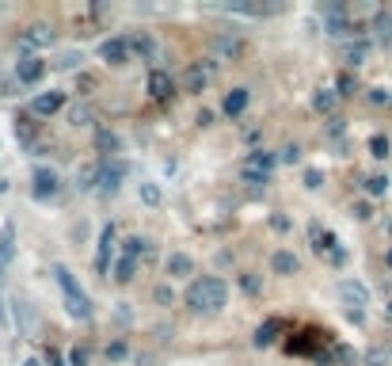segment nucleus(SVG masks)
I'll list each match as a JSON object with an SVG mask.
<instances>
[{"label": "nucleus", "instance_id": "1", "mask_svg": "<svg viewBox=\"0 0 392 366\" xmlns=\"http://www.w3.org/2000/svg\"><path fill=\"white\" fill-rule=\"evenodd\" d=\"M228 302V287L221 275H202L187 287V309L191 313H217Z\"/></svg>", "mask_w": 392, "mask_h": 366}, {"label": "nucleus", "instance_id": "2", "mask_svg": "<svg viewBox=\"0 0 392 366\" xmlns=\"http://www.w3.org/2000/svg\"><path fill=\"white\" fill-rule=\"evenodd\" d=\"M54 279H57V287H61V294H65V309H69L77 321H92V298L84 294V287H80L77 279H72L69 267H54Z\"/></svg>", "mask_w": 392, "mask_h": 366}, {"label": "nucleus", "instance_id": "3", "mask_svg": "<svg viewBox=\"0 0 392 366\" xmlns=\"http://www.w3.org/2000/svg\"><path fill=\"white\" fill-rule=\"evenodd\" d=\"M271 172H274V157H271V153H267V149L248 153V160H244V180H248L251 187L271 183Z\"/></svg>", "mask_w": 392, "mask_h": 366}, {"label": "nucleus", "instance_id": "4", "mask_svg": "<svg viewBox=\"0 0 392 366\" xmlns=\"http://www.w3.org/2000/svg\"><path fill=\"white\" fill-rule=\"evenodd\" d=\"M57 187H61V176H57L54 168H35V176H31V191H35V199H54Z\"/></svg>", "mask_w": 392, "mask_h": 366}, {"label": "nucleus", "instance_id": "5", "mask_svg": "<svg viewBox=\"0 0 392 366\" xmlns=\"http://www.w3.org/2000/svg\"><path fill=\"white\" fill-rule=\"evenodd\" d=\"M122 180H126V165H118V160H100V183L103 195H114L122 187Z\"/></svg>", "mask_w": 392, "mask_h": 366}, {"label": "nucleus", "instance_id": "6", "mask_svg": "<svg viewBox=\"0 0 392 366\" xmlns=\"http://www.w3.org/2000/svg\"><path fill=\"white\" fill-rule=\"evenodd\" d=\"M42 77H46V61L38 58V54H27V58L15 65V80H19V84H38Z\"/></svg>", "mask_w": 392, "mask_h": 366}, {"label": "nucleus", "instance_id": "7", "mask_svg": "<svg viewBox=\"0 0 392 366\" xmlns=\"http://www.w3.org/2000/svg\"><path fill=\"white\" fill-rule=\"evenodd\" d=\"M214 54H217V61H236V58L244 54V38L221 31V35L214 38Z\"/></svg>", "mask_w": 392, "mask_h": 366}, {"label": "nucleus", "instance_id": "8", "mask_svg": "<svg viewBox=\"0 0 392 366\" xmlns=\"http://www.w3.org/2000/svg\"><path fill=\"white\" fill-rule=\"evenodd\" d=\"M339 298H343L350 309H358V313H362V305H370V290H366L358 279H343V282H339Z\"/></svg>", "mask_w": 392, "mask_h": 366}, {"label": "nucleus", "instance_id": "9", "mask_svg": "<svg viewBox=\"0 0 392 366\" xmlns=\"http://www.w3.org/2000/svg\"><path fill=\"white\" fill-rule=\"evenodd\" d=\"M57 43V31L50 23H35V27H27V35H23V46H31V50H46V46Z\"/></svg>", "mask_w": 392, "mask_h": 366}, {"label": "nucleus", "instance_id": "10", "mask_svg": "<svg viewBox=\"0 0 392 366\" xmlns=\"http://www.w3.org/2000/svg\"><path fill=\"white\" fill-rule=\"evenodd\" d=\"M206 84H210V69L202 61H191L187 65V73H183V88L191 96H198V92H206Z\"/></svg>", "mask_w": 392, "mask_h": 366}, {"label": "nucleus", "instance_id": "11", "mask_svg": "<svg viewBox=\"0 0 392 366\" xmlns=\"http://www.w3.org/2000/svg\"><path fill=\"white\" fill-rule=\"evenodd\" d=\"M100 61H107V65H126V61H130V43H126V38H107V43L100 46Z\"/></svg>", "mask_w": 392, "mask_h": 366}, {"label": "nucleus", "instance_id": "12", "mask_svg": "<svg viewBox=\"0 0 392 366\" xmlns=\"http://www.w3.org/2000/svg\"><path fill=\"white\" fill-rule=\"evenodd\" d=\"M61 107H65V92H42V96H35V103H31V111H35L38 119L57 115Z\"/></svg>", "mask_w": 392, "mask_h": 366}, {"label": "nucleus", "instance_id": "13", "mask_svg": "<svg viewBox=\"0 0 392 366\" xmlns=\"http://www.w3.org/2000/svg\"><path fill=\"white\" fill-rule=\"evenodd\" d=\"M122 149V142H118V134L107 126H95V153H103V160H114V153Z\"/></svg>", "mask_w": 392, "mask_h": 366}, {"label": "nucleus", "instance_id": "14", "mask_svg": "<svg viewBox=\"0 0 392 366\" xmlns=\"http://www.w3.org/2000/svg\"><path fill=\"white\" fill-rule=\"evenodd\" d=\"M248 100H251L248 88H233V92H228L225 100H221V111H225L228 119H240L244 111H248Z\"/></svg>", "mask_w": 392, "mask_h": 366}, {"label": "nucleus", "instance_id": "15", "mask_svg": "<svg viewBox=\"0 0 392 366\" xmlns=\"http://www.w3.org/2000/svg\"><path fill=\"white\" fill-rule=\"evenodd\" d=\"M171 92H175L171 77H168L164 69H152V73H149V96H152V100H168Z\"/></svg>", "mask_w": 392, "mask_h": 366}, {"label": "nucleus", "instance_id": "16", "mask_svg": "<svg viewBox=\"0 0 392 366\" xmlns=\"http://www.w3.org/2000/svg\"><path fill=\"white\" fill-rule=\"evenodd\" d=\"M12 259H15V229L4 225V233H0V279H4V271L12 267Z\"/></svg>", "mask_w": 392, "mask_h": 366}, {"label": "nucleus", "instance_id": "17", "mask_svg": "<svg viewBox=\"0 0 392 366\" xmlns=\"http://www.w3.org/2000/svg\"><path fill=\"white\" fill-rule=\"evenodd\" d=\"M271 271H274V275H297V271H301V259L293 256V252L279 248V252L271 256Z\"/></svg>", "mask_w": 392, "mask_h": 366}, {"label": "nucleus", "instance_id": "18", "mask_svg": "<svg viewBox=\"0 0 392 366\" xmlns=\"http://www.w3.org/2000/svg\"><path fill=\"white\" fill-rule=\"evenodd\" d=\"M111 248H114V225H103V233H100V256H95V267H100V271H107V267H111Z\"/></svg>", "mask_w": 392, "mask_h": 366}, {"label": "nucleus", "instance_id": "19", "mask_svg": "<svg viewBox=\"0 0 392 366\" xmlns=\"http://www.w3.org/2000/svg\"><path fill=\"white\" fill-rule=\"evenodd\" d=\"M168 275L171 279H187V275H194V259L187 256V252H175V256L168 259Z\"/></svg>", "mask_w": 392, "mask_h": 366}, {"label": "nucleus", "instance_id": "20", "mask_svg": "<svg viewBox=\"0 0 392 366\" xmlns=\"http://www.w3.org/2000/svg\"><path fill=\"white\" fill-rule=\"evenodd\" d=\"M373 38H377L381 46H392V15L389 12L373 15Z\"/></svg>", "mask_w": 392, "mask_h": 366}, {"label": "nucleus", "instance_id": "21", "mask_svg": "<svg viewBox=\"0 0 392 366\" xmlns=\"http://www.w3.org/2000/svg\"><path fill=\"white\" fill-rule=\"evenodd\" d=\"M343 58H347V65H350V69H358V65H362L366 58H370V43H366V38H358V43H350L347 50H343Z\"/></svg>", "mask_w": 392, "mask_h": 366}, {"label": "nucleus", "instance_id": "22", "mask_svg": "<svg viewBox=\"0 0 392 366\" xmlns=\"http://www.w3.org/2000/svg\"><path fill=\"white\" fill-rule=\"evenodd\" d=\"M122 256H130V259H137V256H152V241H145V237H130L126 244H122Z\"/></svg>", "mask_w": 392, "mask_h": 366}, {"label": "nucleus", "instance_id": "23", "mask_svg": "<svg viewBox=\"0 0 392 366\" xmlns=\"http://www.w3.org/2000/svg\"><path fill=\"white\" fill-rule=\"evenodd\" d=\"M336 103H339V96L331 92V88H320V92L313 96V107L320 111V115H328V111H336Z\"/></svg>", "mask_w": 392, "mask_h": 366}, {"label": "nucleus", "instance_id": "24", "mask_svg": "<svg viewBox=\"0 0 392 366\" xmlns=\"http://www.w3.org/2000/svg\"><path fill=\"white\" fill-rule=\"evenodd\" d=\"M274 336H279V321L259 324V332H256V347H271V344H274Z\"/></svg>", "mask_w": 392, "mask_h": 366}, {"label": "nucleus", "instance_id": "25", "mask_svg": "<svg viewBox=\"0 0 392 366\" xmlns=\"http://www.w3.org/2000/svg\"><path fill=\"white\" fill-rule=\"evenodd\" d=\"M137 275V259H130V256H122L118 264H114V279L118 282H130Z\"/></svg>", "mask_w": 392, "mask_h": 366}, {"label": "nucleus", "instance_id": "26", "mask_svg": "<svg viewBox=\"0 0 392 366\" xmlns=\"http://www.w3.org/2000/svg\"><path fill=\"white\" fill-rule=\"evenodd\" d=\"M130 43V54H145V58H152V54H157V46H152V38L149 35H134V38H126Z\"/></svg>", "mask_w": 392, "mask_h": 366}, {"label": "nucleus", "instance_id": "27", "mask_svg": "<svg viewBox=\"0 0 392 366\" xmlns=\"http://www.w3.org/2000/svg\"><path fill=\"white\" fill-rule=\"evenodd\" d=\"M69 122H72V126H92V122H95V115H92V107H84V103H77V107L69 111Z\"/></svg>", "mask_w": 392, "mask_h": 366}, {"label": "nucleus", "instance_id": "28", "mask_svg": "<svg viewBox=\"0 0 392 366\" xmlns=\"http://www.w3.org/2000/svg\"><path fill=\"white\" fill-rule=\"evenodd\" d=\"M84 65V54L80 50H65L61 58H57V69H80Z\"/></svg>", "mask_w": 392, "mask_h": 366}, {"label": "nucleus", "instance_id": "29", "mask_svg": "<svg viewBox=\"0 0 392 366\" xmlns=\"http://www.w3.org/2000/svg\"><path fill=\"white\" fill-rule=\"evenodd\" d=\"M15 317H19V332L23 336H31V313H27V302H23V298H15Z\"/></svg>", "mask_w": 392, "mask_h": 366}, {"label": "nucleus", "instance_id": "30", "mask_svg": "<svg viewBox=\"0 0 392 366\" xmlns=\"http://www.w3.org/2000/svg\"><path fill=\"white\" fill-rule=\"evenodd\" d=\"M389 359L392 355L385 351V347H370V351H366V366H389Z\"/></svg>", "mask_w": 392, "mask_h": 366}, {"label": "nucleus", "instance_id": "31", "mask_svg": "<svg viewBox=\"0 0 392 366\" xmlns=\"http://www.w3.org/2000/svg\"><path fill=\"white\" fill-rule=\"evenodd\" d=\"M141 202L145 206H160V187L157 183H141Z\"/></svg>", "mask_w": 392, "mask_h": 366}, {"label": "nucleus", "instance_id": "32", "mask_svg": "<svg viewBox=\"0 0 392 366\" xmlns=\"http://www.w3.org/2000/svg\"><path fill=\"white\" fill-rule=\"evenodd\" d=\"M354 77L350 73H339V80H336V96H354Z\"/></svg>", "mask_w": 392, "mask_h": 366}, {"label": "nucleus", "instance_id": "33", "mask_svg": "<svg viewBox=\"0 0 392 366\" xmlns=\"http://www.w3.org/2000/svg\"><path fill=\"white\" fill-rule=\"evenodd\" d=\"M370 153H373L377 160H385V157H389V137H385V134H377V137L370 142Z\"/></svg>", "mask_w": 392, "mask_h": 366}, {"label": "nucleus", "instance_id": "34", "mask_svg": "<svg viewBox=\"0 0 392 366\" xmlns=\"http://www.w3.org/2000/svg\"><path fill=\"white\" fill-rule=\"evenodd\" d=\"M366 191L370 195H385L389 191V176H370V180H366Z\"/></svg>", "mask_w": 392, "mask_h": 366}, {"label": "nucleus", "instance_id": "35", "mask_svg": "<svg viewBox=\"0 0 392 366\" xmlns=\"http://www.w3.org/2000/svg\"><path fill=\"white\" fill-rule=\"evenodd\" d=\"M126 355H130V347L122 344V340H114V344H107V359H111V363H122Z\"/></svg>", "mask_w": 392, "mask_h": 366}, {"label": "nucleus", "instance_id": "36", "mask_svg": "<svg viewBox=\"0 0 392 366\" xmlns=\"http://www.w3.org/2000/svg\"><path fill=\"white\" fill-rule=\"evenodd\" d=\"M92 363V351H88V347H72L69 351V366H88Z\"/></svg>", "mask_w": 392, "mask_h": 366}, {"label": "nucleus", "instance_id": "37", "mask_svg": "<svg viewBox=\"0 0 392 366\" xmlns=\"http://www.w3.org/2000/svg\"><path fill=\"white\" fill-rule=\"evenodd\" d=\"M305 187H308V191H320V187H324V172H320V168H308V172H305Z\"/></svg>", "mask_w": 392, "mask_h": 366}, {"label": "nucleus", "instance_id": "38", "mask_svg": "<svg viewBox=\"0 0 392 366\" xmlns=\"http://www.w3.org/2000/svg\"><path fill=\"white\" fill-rule=\"evenodd\" d=\"M240 290H244V294H259V290H263V282H259L256 275H240Z\"/></svg>", "mask_w": 392, "mask_h": 366}, {"label": "nucleus", "instance_id": "39", "mask_svg": "<svg viewBox=\"0 0 392 366\" xmlns=\"http://www.w3.org/2000/svg\"><path fill=\"white\" fill-rule=\"evenodd\" d=\"M350 214H354L358 222H366V218H373V206H370V202H354V206H350Z\"/></svg>", "mask_w": 392, "mask_h": 366}, {"label": "nucleus", "instance_id": "40", "mask_svg": "<svg viewBox=\"0 0 392 366\" xmlns=\"http://www.w3.org/2000/svg\"><path fill=\"white\" fill-rule=\"evenodd\" d=\"M297 160H301V149L297 145H285L282 149V165H297Z\"/></svg>", "mask_w": 392, "mask_h": 366}, {"label": "nucleus", "instance_id": "41", "mask_svg": "<svg viewBox=\"0 0 392 366\" xmlns=\"http://www.w3.org/2000/svg\"><path fill=\"white\" fill-rule=\"evenodd\" d=\"M152 298H157L160 305H171V290L168 287H157V290H152Z\"/></svg>", "mask_w": 392, "mask_h": 366}, {"label": "nucleus", "instance_id": "42", "mask_svg": "<svg viewBox=\"0 0 392 366\" xmlns=\"http://www.w3.org/2000/svg\"><path fill=\"white\" fill-rule=\"evenodd\" d=\"M370 100H373V103H389L392 96L385 92V88H373V92H370Z\"/></svg>", "mask_w": 392, "mask_h": 366}, {"label": "nucleus", "instance_id": "43", "mask_svg": "<svg viewBox=\"0 0 392 366\" xmlns=\"http://www.w3.org/2000/svg\"><path fill=\"white\" fill-rule=\"evenodd\" d=\"M343 130H347V122H343V119H331L328 122V134H343Z\"/></svg>", "mask_w": 392, "mask_h": 366}, {"label": "nucleus", "instance_id": "44", "mask_svg": "<svg viewBox=\"0 0 392 366\" xmlns=\"http://www.w3.org/2000/svg\"><path fill=\"white\" fill-rule=\"evenodd\" d=\"M0 321H4V324H8V309H4V302H0Z\"/></svg>", "mask_w": 392, "mask_h": 366}, {"label": "nucleus", "instance_id": "45", "mask_svg": "<svg viewBox=\"0 0 392 366\" xmlns=\"http://www.w3.org/2000/svg\"><path fill=\"white\" fill-rule=\"evenodd\" d=\"M385 321H389V324H392V302H389V305H385Z\"/></svg>", "mask_w": 392, "mask_h": 366}, {"label": "nucleus", "instance_id": "46", "mask_svg": "<svg viewBox=\"0 0 392 366\" xmlns=\"http://www.w3.org/2000/svg\"><path fill=\"white\" fill-rule=\"evenodd\" d=\"M23 366H42V363H38V359H27V363H23Z\"/></svg>", "mask_w": 392, "mask_h": 366}, {"label": "nucleus", "instance_id": "47", "mask_svg": "<svg viewBox=\"0 0 392 366\" xmlns=\"http://www.w3.org/2000/svg\"><path fill=\"white\" fill-rule=\"evenodd\" d=\"M385 264H389V267H392V248H389V256H385Z\"/></svg>", "mask_w": 392, "mask_h": 366}]
</instances>
